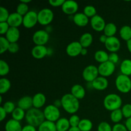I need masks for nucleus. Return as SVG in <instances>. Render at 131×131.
Instances as JSON below:
<instances>
[{
    "instance_id": "obj_33",
    "label": "nucleus",
    "mask_w": 131,
    "mask_h": 131,
    "mask_svg": "<svg viewBox=\"0 0 131 131\" xmlns=\"http://www.w3.org/2000/svg\"><path fill=\"white\" fill-rule=\"evenodd\" d=\"M123 117L124 116H123L121 109L111 111V114H110V119L115 124H119L123 119Z\"/></svg>"
},
{
    "instance_id": "obj_40",
    "label": "nucleus",
    "mask_w": 131,
    "mask_h": 131,
    "mask_svg": "<svg viewBox=\"0 0 131 131\" xmlns=\"http://www.w3.org/2000/svg\"><path fill=\"white\" fill-rule=\"evenodd\" d=\"M10 14L8 10L6 8L1 6L0 7V23L7 22Z\"/></svg>"
},
{
    "instance_id": "obj_54",
    "label": "nucleus",
    "mask_w": 131,
    "mask_h": 131,
    "mask_svg": "<svg viewBox=\"0 0 131 131\" xmlns=\"http://www.w3.org/2000/svg\"><path fill=\"white\" fill-rule=\"evenodd\" d=\"M88 54V49L86 48H83L81 52V55L82 56H86Z\"/></svg>"
},
{
    "instance_id": "obj_7",
    "label": "nucleus",
    "mask_w": 131,
    "mask_h": 131,
    "mask_svg": "<svg viewBox=\"0 0 131 131\" xmlns=\"http://www.w3.org/2000/svg\"><path fill=\"white\" fill-rule=\"evenodd\" d=\"M99 75L98 70V67L95 65H90L86 67L83 70L82 75L84 80L88 83H92Z\"/></svg>"
},
{
    "instance_id": "obj_53",
    "label": "nucleus",
    "mask_w": 131,
    "mask_h": 131,
    "mask_svg": "<svg viewBox=\"0 0 131 131\" xmlns=\"http://www.w3.org/2000/svg\"><path fill=\"white\" fill-rule=\"evenodd\" d=\"M55 106H56V107H61V99L60 100H59V99H57V100H56V101H54V104H53Z\"/></svg>"
},
{
    "instance_id": "obj_13",
    "label": "nucleus",
    "mask_w": 131,
    "mask_h": 131,
    "mask_svg": "<svg viewBox=\"0 0 131 131\" xmlns=\"http://www.w3.org/2000/svg\"><path fill=\"white\" fill-rule=\"evenodd\" d=\"M90 21L91 27L92 28V29L97 32H101L104 31L106 25L104 19L98 14H97L93 17L91 18Z\"/></svg>"
},
{
    "instance_id": "obj_26",
    "label": "nucleus",
    "mask_w": 131,
    "mask_h": 131,
    "mask_svg": "<svg viewBox=\"0 0 131 131\" xmlns=\"http://www.w3.org/2000/svg\"><path fill=\"white\" fill-rule=\"evenodd\" d=\"M120 70L121 74L130 76L131 75V60L125 59L120 64Z\"/></svg>"
},
{
    "instance_id": "obj_5",
    "label": "nucleus",
    "mask_w": 131,
    "mask_h": 131,
    "mask_svg": "<svg viewBox=\"0 0 131 131\" xmlns=\"http://www.w3.org/2000/svg\"><path fill=\"white\" fill-rule=\"evenodd\" d=\"M46 120L56 123L60 118V109L54 104H50L46 106L43 111Z\"/></svg>"
},
{
    "instance_id": "obj_41",
    "label": "nucleus",
    "mask_w": 131,
    "mask_h": 131,
    "mask_svg": "<svg viewBox=\"0 0 131 131\" xmlns=\"http://www.w3.org/2000/svg\"><path fill=\"white\" fill-rule=\"evenodd\" d=\"M123 116L126 119L131 117V104H126L124 105L121 108Z\"/></svg>"
},
{
    "instance_id": "obj_57",
    "label": "nucleus",
    "mask_w": 131,
    "mask_h": 131,
    "mask_svg": "<svg viewBox=\"0 0 131 131\" xmlns=\"http://www.w3.org/2000/svg\"><path fill=\"white\" fill-rule=\"evenodd\" d=\"M31 1V0H21L20 2L23 3H25V4H27V5H28V3H30Z\"/></svg>"
},
{
    "instance_id": "obj_24",
    "label": "nucleus",
    "mask_w": 131,
    "mask_h": 131,
    "mask_svg": "<svg viewBox=\"0 0 131 131\" xmlns=\"http://www.w3.org/2000/svg\"><path fill=\"white\" fill-rule=\"evenodd\" d=\"M93 35L90 33H84L79 38V43L83 48H88L93 43Z\"/></svg>"
},
{
    "instance_id": "obj_22",
    "label": "nucleus",
    "mask_w": 131,
    "mask_h": 131,
    "mask_svg": "<svg viewBox=\"0 0 131 131\" xmlns=\"http://www.w3.org/2000/svg\"><path fill=\"white\" fill-rule=\"evenodd\" d=\"M46 102V97L43 93H37L33 97V107L40 109Z\"/></svg>"
},
{
    "instance_id": "obj_44",
    "label": "nucleus",
    "mask_w": 131,
    "mask_h": 131,
    "mask_svg": "<svg viewBox=\"0 0 131 131\" xmlns=\"http://www.w3.org/2000/svg\"><path fill=\"white\" fill-rule=\"evenodd\" d=\"M10 26L9 24H8L7 22H3V23H0V34L1 35H6L8 29H10Z\"/></svg>"
},
{
    "instance_id": "obj_4",
    "label": "nucleus",
    "mask_w": 131,
    "mask_h": 131,
    "mask_svg": "<svg viewBox=\"0 0 131 131\" xmlns=\"http://www.w3.org/2000/svg\"><path fill=\"white\" fill-rule=\"evenodd\" d=\"M115 86L118 90L122 93H128L131 90V79L129 76L120 74L115 80Z\"/></svg>"
},
{
    "instance_id": "obj_46",
    "label": "nucleus",
    "mask_w": 131,
    "mask_h": 131,
    "mask_svg": "<svg viewBox=\"0 0 131 131\" xmlns=\"http://www.w3.org/2000/svg\"><path fill=\"white\" fill-rule=\"evenodd\" d=\"M108 61H111L114 64L117 63L118 61H119V56L117 52H111V53L109 54Z\"/></svg>"
},
{
    "instance_id": "obj_23",
    "label": "nucleus",
    "mask_w": 131,
    "mask_h": 131,
    "mask_svg": "<svg viewBox=\"0 0 131 131\" xmlns=\"http://www.w3.org/2000/svg\"><path fill=\"white\" fill-rule=\"evenodd\" d=\"M5 129V131H22L23 127L20 122L12 118L6 122Z\"/></svg>"
},
{
    "instance_id": "obj_38",
    "label": "nucleus",
    "mask_w": 131,
    "mask_h": 131,
    "mask_svg": "<svg viewBox=\"0 0 131 131\" xmlns=\"http://www.w3.org/2000/svg\"><path fill=\"white\" fill-rule=\"evenodd\" d=\"M29 7L27 4L20 2L16 8V12L22 16H24L29 12Z\"/></svg>"
},
{
    "instance_id": "obj_11",
    "label": "nucleus",
    "mask_w": 131,
    "mask_h": 131,
    "mask_svg": "<svg viewBox=\"0 0 131 131\" xmlns=\"http://www.w3.org/2000/svg\"><path fill=\"white\" fill-rule=\"evenodd\" d=\"M78 9H79V5L78 3L75 1L73 0H67L65 1L63 6H61V10L63 12L69 15H75L77 14Z\"/></svg>"
},
{
    "instance_id": "obj_52",
    "label": "nucleus",
    "mask_w": 131,
    "mask_h": 131,
    "mask_svg": "<svg viewBox=\"0 0 131 131\" xmlns=\"http://www.w3.org/2000/svg\"><path fill=\"white\" fill-rule=\"evenodd\" d=\"M107 38H108V37H107L106 35H105L104 34L102 35H101V37H99L100 42L102 43H104V44H105V43L106 42V40H107Z\"/></svg>"
},
{
    "instance_id": "obj_45",
    "label": "nucleus",
    "mask_w": 131,
    "mask_h": 131,
    "mask_svg": "<svg viewBox=\"0 0 131 131\" xmlns=\"http://www.w3.org/2000/svg\"><path fill=\"white\" fill-rule=\"evenodd\" d=\"M19 46L17 43H10L8 51L10 53H17L19 51Z\"/></svg>"
},
{
    "instance_id": "obj_28",
    "label": "nucleus",
    "mask_w": 131,
    "mask_h": 131,
    "mask_svg": "<svg viewBox=\"0 0 131 131\" xmlns=\"http://www.w3.org/2000/svg\"><path fill=\"white\" fill-rule=\"evenodd\" d=\"M119 34L122 39L128 42L131 39V27L128 25L123 26L119 31Z\"/></svg>"
},
{
    "instance_id": "obj_35",
    "label": "nucleus",
    "mask_w": 131,
    "mask_h": 131,
    "mask_svg": "<svg viewBox=\"0 0 131 131\" xmlns=\"http://www.w3.org/2000/svg\"><path fill=\"white\" fill-rule=\"evenodd\" d=\"M10 43L6 37L1 36L0 37V54H2L6 51H8Z\"/></svg>"
},
{
    "instance_id": "obj_43",
    "label": "nucleus",
    "mask_w": 131,
    "mask_h": 131,
    "mask_svg": "<svg viewBox=\"0 0 131 131\" xmlns=\"http://www.w3.org/2000/svg\"><path fill=\"white\" fill-rule=\"evenodd\" d=\"M97 131H113V127L109 123L102 122L97 127Z\"/></svg>"
},
{
    "instance_id": "obj_56",
    "label": "nucleus",
    "mask_w": 131,
    "mask_h": 131,
    "mask_svg": "<svg viewBox=\"0 0 131 131\" xmlns=\"http://www.w3.org/2000/svg\"><path fill=\"white\" fill-rule=\"evenodd\" d=\"M68 131H81V130L78 127H70Z\"/></svg>"
},
{
    "instance_id": "obj_37",
    "label": "nucleus",
    "mask_w": 131,
    "mask_h": 131,
    "mask_svg": "<svg viewBox=\"0 0 131 131\" xmlns=\"http://www.w3.org/2000/svg\"><path fill=\"white\" fill-rule=\"evenodd\" d=\"M10 72V67L8 64L3 60H0V75L1 76H5Z\"/></svg>"
},
{
    "instance_id": "obj_48",
    "label": "nucleus",
    "mask_w": 131,
    "mask_h": 131,
    "mask_svg": "<svg viewBox=\"0 0 131 131\" xmlns=\"http://www.w3.org/2000/svg\"><path fill=\"white\" fill-rule=\"evenodd\" d=\"M113 131H128L125 125L122 124H116L113 127Z\"/></svg>"
},
{
    "instance_id": "obj_19",
    "label": "nucleus",
    "mask_w": 131,
    "mask_h": 131,
    "mask_svg": "<svg viewBox=\"0 0 131 131\" xmlns=\"http://www.w3.org/2000/svg\"><path fill=\"white\" fill-rule=\"evenodd\" d=\"M74 24L79 27H85L89 23V18L84 13H77L73 15Z\"/></svg>"
},
{
    "instance_id": "obj_29",
    "label": "nucleus",
    "mask_w": 131,
    "mask_h": 131,
    "mask_svg": "<svg viewBox=\"0 0 131 131\" xmlns=\"http://www.w3.org/2000/svg\"><path fill=\"white\" fill-rule=\"evenodd\" d=\"M94 58L100 64L102 63L109 60V54L104 50H99L95 52Z\"/></svg>"
},
{
    "instance_id": "obj_16",
    "label": "nucleus",
    "mask_w": 131,
    "mask_h": 131,
    "mask_svg": "<svg viewBox=\"0 0 131 131\" xmlns=\"http://www.w3.org/2000/svg\"><path fill=\"white\" fill-rule=\"evenodd\" d=\"M7 23L10 27L18 28L20 25L23 24V16L19 15L17 12L12 13L10 14Z\"/></svg>"
},
{
    "instance_id": "obj_9",
    "label": "nucleus",
    "mask_w": 131,
    "mask_h": 131,
    "mask_svg": "<svg viewBox=\"0 0 131 131\" xmlns=\"http://www.w3.org/2000/svg\"><path fill=\"white\" fill-rule=\"evenodd\" d=\"M115 69H116L115 64L113 63L110 61L101 63L98 67L99 75L106 78L107 77L111 76L115 72Z\"/></svg>"
},
{
    "instance_id": "obj_58",
    "label": "nucleus",
    "mask_w": 131,
    "mask_h": 131,
    "mask_svg": "<svg viewBox=\"0 0 131 131\" xmlns=\"http://www.w3.org/2000/svg\"><path fill=\"white\" fill-rule=\"evenodd\" d=\"M2 102H3V97L1 95V96H0V103L2 104Z\"/></svg>"
},
{
    "instance_id": "obj_18",
    "label": "nucleus",
    "mask_w": 131,
    "mask_h": 131,
    "mask_svg": "<svg viewBox=\"0 0 131 131\" xmlns=\"http://www.w3.org/2000/svg\"><path fill=\"white\" fill-rule=\"evenodd\" d=\"M17 107L26 111L31 109L33 107V97L26 95L21 97L17 102Z\"/></svg>"
},
{
    "instance_id": "obj_15",
    "label": "nucleus",
    "mask_w": 131,
    "mask_h": 131,
    "mask_svg": "<svg viewBox=\"0 0 131 131\" xmlns=\"http://www.w3.org/2000/svg\"><path fill=\"white\" fill-rule=\"evenodd\" d=\"M92 87L93 89L99 91H102L107 89L109 85V81L106 78L99 76L92 83H91Z\"/></svg>"
},
{
    "instance_id": "obj_17",
    "label": "nucleus",
    "mask_w": 131,
    "mask_h": 131,
    "mask_svg": "<svg viewBox=\"0 0 131 131\" xmlns=\"http://www.w3.org/2000/svg\"><path fill=\"white\" fill-rule=\"evenodd\" d=\"M48 48L45 46H35L31 50V54L35 59L40 60L47 56Z\"/></svg>"
},
{
    "instance_id": "obj_10",
    "label": "nucleus",
    "mask_w": 131,
    "mask_h": 131,
    "mask_svg": "<svg viewBox=\"0 0 131 131\" xmlns=\"http://www.w3.org/2000/svg\"><path fill=\"white\" fill-rule=\"evenodd\" d=\"M38 23V13L33 10L28 12L24 16H23V25L24 28H32Z\"/></svg>"
},
{
    "instance_id": "obj_55",
    "label": "nucleus",
    "mask_w": 131,
    "mask_h": 131,
    "mask_svg": "<svg viewBox=\"0 0 131 131\" xmlns=\"http://www.w3.org/2000/svg\"><path fill=\"white\" fill-rule=\"evenodd\" d=\"M127 47L128 51L131 53V39L127 42Z\"/></svg>"
},
{
    "instance_id": "obj_20",
    "label": "nucleus",
    "mask_w": 131,
    "mask_h": 131,
    "mask_svg": "<svg viewBox=\"0 0 131 131\" xmlns=\"http://www.w3.org/2000/svg\"><path fill=\"white\" fill-rule=\"evenodd\" d=\"M20 31L17 28L10 27L5 35V37L10 43H17L20 38Z\"/></svg>"
},
{
    "instance_id": "obj_21",
    "label": "nucleus",
    "mask_w": 131,
    "mask_h": 131,
    "mask_svg": "<svg viewBox=\"0 0 131 131\" xmlns=\"http://www.w3.org/2000/svg\"><path fill=\"white\" fill-rule=\"evenodd\" d=\"M70 93L78 100L83 99L86 95V91L84 87L79 84H74L71 88Z\"/></svg>"
},
{
    "instance_id": "obj_32",
    "label": "nucleus",
    "mask_w": 131,
    "mask_h": 131,
    "mask_svg": "<svg viewBox=\"0 0 131 131\" xmlns=\"http://www.w3.org/2000/svg\"><path fill=\"white\" fill-rule=\"evenodd\" d=\"M78 128L81 131H91L93 128V123L89 119H81L78 125Z\"/></svg>"
},
{
    "instance_id": "obj_30",
    "label": "nucleus",
    "mask_w": 131,
    "mask_h": 131,
    "mask_svg": "<svg viewBox=\"0 0 131 131\" xmlns=\"http://www.w3.org/2000/svg\"><path fill=\"white\" fill-rule=\"evenodd\" d=\"M104 34L107 37H114L117 31V27L116 24L113 23H109L106 24L104 29Z\"/></svg>"
},
{
    "instance_id": "obj_42",
    "label": "nucleus",
    "mask_w": 131,
    "mask_h": 131,
    "mask_svg": "<svg viewBox=\"0 0 131 131\" xmlns=\"http://www.w3.org/2000/svg\"><path fill=\"white\" fill-rule=\"evenodd\" d=\"M69 120V122H70V125L71 127H78L79 123H80L81 119L78 115H72L70 116Z\"/></svg>"
},
{
    "instance_id": "obj_1",
    "label": "nucleus",
    "mask_w": 131,
    "mask_h": 131,
    "mask_svg": "<svg viewBox=\"0 0 131 131\" xmlns=\"http://www.w3.org/2000/svg\"><path fill=\"white\" fill-rule=\"evenodd\" d=\"M25 119L28 125L38 127L46 120L43 112L40 109L32 107L26 113Z\"/></svg>"
},
{
    "instance_id": "obj_34",
    "label": "nucleus",
    "mask_w": 131,
    "mask_h": 131,
    "mask_svg": "<svg viewBox=\"0 0 131 131\" xmlns=\"http://www.w3.org/2000/svg\"><path fill=\"white\" fill-rule=\"evenodd\" d=\"M26 113L25 111L22 110L21 108L19 107H16L13 113H12V117L14 120H17V121H21L23 119L25 118Z\"/></svg>"
},
{
    "instance_id": "obj_12",
    "label": "nucleus",
    "mask_w": 131,
    "mask_h": 131,
    "mask_svg": "<svg viewBox=\"0 0 131 131\" xmlns=\"http://www.w3.org/2000/svg\"><path fill=\"white\" fill-rule=\"evenodd\" d=\"M104 46L106 49L109 52H110V53H111V52H117L120 49L121 43H120V40L117 37L114 36V37L107 38Z\"/></svg>"
},
{
    "instance_id": "obj_14",
    "label": "nucleus",
    "mask_w": 131,
    "mask_h": 131,
    "mask_svg": "<svg viewBox=\"0 0 131 131\" xmlns=\"http://www.w3.org/2000/svg\"><path fill=\"white\" fill-rule=\"evenodd\" d=\"M83 49L79 42L74 41L69 43L66 48V52L70 57H76L81 54V52Z\"/></svg>"
},
{
    "instance_id": "obj_36",
    "label": "nucleus",
    "mask_w": 131,
    "mask_h": 131,
    "mask_svg": "<svg viewBox=\"0 0 131 131\" xmlns=\"http://www.w3.org/2000/svg\"><path fill=\"white\" fill-rule=\"evenodd\" d=\"M83 13L88 17V18H92L97 15V10L92 5H88L84 8Z\"/></svg>"
},
{
    "instance_id": "obj_2",
    "label": "nucleus",
    "mask_w": 131,
    "mask_h": 131,
    "mask_svg": "<svg viewBox=\"0 0 131 131\" xmlns=\"http://www.w3.org/2000/svg\"><path fill=\"white\" fill-rule=\"evenodd\" d=\"M61 107L67 113L74 115L78 112L80 107L79 101L71 93L65 94L61 99Z\"/></svg>"
},
{
    "instance_id": "obj_49",
    "label": "nucleus",
    "mask_w": 131,
    "mask_h": 131,
    "mask_svg": "<svg viewBox=\"0 0 131 131\" xmlns=\"http://www.w3.org/2000/svg\"><path fill=\"white\" fill-rule=\"evenodd\" d=\"M6 115H7V113H6V112L5 111V110H4L3 106H0V121H3V120L6 118Z\"/></svg>"
},
{
    "instance_id": "obj_8",
    "label": "nucleus",
    "mask_w": 131,
    "mask_h": 131,
    "mask_svg": "<svg viewBox=\"0 0 131 131\" xmlns=\"http://www.w3.org/2000/svg\"><path fill=\"white\" fill-rule=\"evenodd\" d=\"M32 39L35 46H45L49 40V35L46 30L39 29L35 32Z\"/></svg>"
},
{
    "instance_id": "obj_27",
    "label": "nucleus",
    "mask_w": 131,
    "mask_h": 131,
    "mask_svg": "<svg viewBox=\"0 0 131 131\" xmlns=\"http://www.w3.org/2000/svg\"><path fill=\"white\" fill-rule=\"evenodd\" d=\"M37 131H57L56 123L45 120L38 127Z\"/></svg>"
},
{
    "instance_id": "obj_6",
    "label": "nucleus",
    "mask_w": 131,
    "mask_h": 131,
    "mask_svg": "<svg viewBox=\"0 0 131 131\" xmlns=\"http://www.w3.org/2000/svg\"><path fill=\"white\" fill-rule=\"evenodd\" d=\"M54 13L48 8L42 9L38 12V23L42 26H47L52 23Z\"/></svg>"
},
{
    "instance_id": "obj_39",
    "label": "nucleus",
    "mask_w": 131,
    "mask_h": 131,
    "mask_svg": "<svg viewBox=\"0 0 131 131\" xmlns=\"http://www.w3.org/2000/svg\"><path fill=\"white\" fill-rule=\"evenodd\" d=\"M2 106L7 114H12L16 108L15 104L12 101H6Z\"/></svg>"
},
{
    "instance_id": "obj_47",
    "label": "nucleus",
    "mask_w": 131,
    "mask_h": 131,
    "mask_svg": "<svg viewBox=\"0 0 131 131\" xmlns=\"http://www.w3.org/2000/svg\"><path fill=\"white\" fill-rule=\"evenodd\" d=\"M65 1V0H49V3L53 7H61Z\"/></svg>"
},
{
    "instance_id": "obj_31",
    "label": "nucleus",
    "mask_w": 131,
    "mask_h": 131,
    "mask_svg": "<svg viewBox=\"0 0 131 131\" xmlns=\"http://www.w3.org/2000/svg\"><path fill=\"white\" fill-rule=\"evenodd\" d=\"M11 88V82L8 79L2 78L0 79V94L2 95L7 93Z\"/></svg>"
},
{
    "instance_id": "obj_50",
    "label": "nucleus",
    "mask_w": 131,
    "mask_h": 131,
    "mask_svg": "<svg viewBox=\"0 0 131 131\" xmlns=\"http://www.w3.org/2000/svg\"><path fill=\"white\" fill-rule=\"evenodd\" d=\"M22 131H37V129L35 127L31 126L30 125H26L24 126L22 129Z\"/></svg>"
},
{
    "instance_id": "obj_25",
    "label": "nucleus",
    "mask_w": 131,
    "mask_h": 131,
    "mask_svg": "<svg viewBox=\"0 0 131 131\" xmlns=\"http://www.w3.org/2000/svg\"><path fill=\"white\" fill-rule=\"evenodd\" d=\"M57 131H68L71 127L69 120L67 118L61 117L56 122Z\"/></svg>"
},
{
    "instance_id": "obj_51",
    "label": "nucleus",
    "mask_w": 131,
    "mask_h": 131,
    "mask_svg": "<svg viewBox=\"0 0 131 131\" xmlns=\"http://www.w3.org/2000/svg\"><path fill=\"white\" fill-rule=\"evenodd\" d=\"M125 125L128 131H131V117L127 119L125 122Z\"/></svg>"
},
{
    "instance_id": "obj_3",
    "label": "nucleus",
    "mask_w": 131,
    "mask_h": 131,
    "mask_svg": "<svg viewBox=\"0 0 131 131\" xmlns=\"http://www.w3.org/2000/svg\"><path fill=\"white\" fill-rule=\"evenodd\" d=\"M103 104L105 109L111 111L121 109L122 107V99L116 93H110L104 99Z\"/></svg>"
}]
</instances>
